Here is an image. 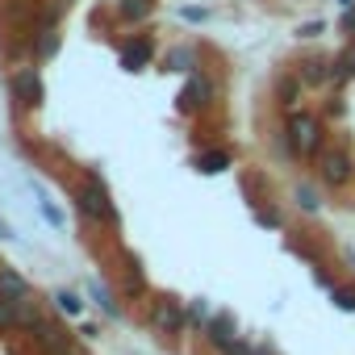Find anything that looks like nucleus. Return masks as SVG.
<instances>
[{"label": "nucleus", "instance_id": "obj_5", "mask_svg": "<svg viewBox=\"0 0 355 355\" xmlns=\"http://www.w3.org/2000/svg\"><path fill=\"white\" fill-rule=\"evenodd\" d=\"M9 92L26 105V109H38L42 101H46V92H42V76H38V67H17L13 76H9Z\"/></svg>", "mask_w": 355, "mask_h": 355}, {"label": "nucleus", "instance_id": "obj_31", "mask_svg": "<svg viewBox=\"0 0 355 355\" xmlns=\"http://www.w3.org/2000/svg\"><path fill=\"white\" fill-rule=\"evenodd\" d=\"M0 239H5V243H9V239H17V234H13V226H9L5 218H0Z\"/></svg>", "mask_w": 355, "mask_h": 355}, {"label": "nucleus", "instance_id": "obj_26", "mask_svg": "<svg viewBox=\"0 0 355 355\" xmlns=\"http://www.w3.org/2000/svg\"><path fill=\"white\" fill-rule=\"evenodd\" d=\"M322 34H326V21H305V26L297 30V38H305V42H309V38H322Z\"/></svg>", "mask_w": 355, "mask_h": 355}, {"label": "nucleus", "instance_id": "obj_14", "mask_svg": "<svg viewBox=\"0 0 355 355\" xmlns=\"http://www.w3.org/2000/svg\"><path fill=\"white\" fill-rule=\"evenodd\" d=\"M0 297L9 301H30V280L17 268H0Z\"/></svg>", "mask_w": 355, "mask_h": 355}, {"label": "nucleus", "instance_id": "obj_8", "mask_svg": "<svg viewBox=\"0 0 355 355\" xmlns=\"http://www.w3.org/2000/svg\"><path fill=\"white\" fill-rule=\"evenodd\" d=\"M234 338H239V322H234V313H230V309H218V313L209 318V326H205V343L222 355Z\"/></svg>", "mask_w": 355, "mask_h": 355}, {"label": "nucleus", "instance_id": "obj_17", "mask_svg": "<svg viewBox=\"0 0 355 355\" xmlns=\"http://www.w3.org/2000/svg\"><path fill=\"white\" fill-rule=\"evenodd\" d=\"M193 163H197V171H205V175H218V171H226V167L234 163V155H230L226 146H214V150H205V155H197Z\"/></svg>", "mask_w": 355, "mask_h": 355}, {"label": "nucleus", "instance_id": "obj_22", "mask_svg": "<svg viewBox=\"0 0 355 355\" xmlns=\"http://www.w3.org/2000/svg\"><path fill=\"white\" fill-rule=\"evenodd\" d=\"M297 205H301V214H322V197H318V189L301 184V189H297Z\"/></svg>", "mask_w": 355, "mask_h": 355}, {"label": "nucleus", "instance_id": "obj_4", "mask_svg": "<svg viewBox=\"0 0 355 355\" xmlns=\"http://www.w3.org/2000/svg\"><path fill=\"white\" fill-rule=\"evenodd\" d=\"M318 175H322L326 189H347V184L355 180V159H351L347 150L330 146V150L318 155Z\"/></svg>", "mask_w": 355, "mask_h": 355}, {"label": "nucleus", "instance_id": "obj_16", "mask_svg": "<svg viewBox=\"0 0 355 355\" xmlns=\"http://www.w3.org/2000/svg\"><path fill=\"white\" fill-rule=\"evenodd\" d=\"M55 51H59V30H55V21H42L34 30V59H51Z\"/></svg>", "mask_w": 355, "mask_h": 355}, {"label": "nucleus", "instance_id": "obj_25", "mask_svg": "<svg viewBox=\"0 0 355 355\" xmlns=\"http://www.w3.org/2000/svg\"><path fill=\"white\" fill-rule=\"evenodd\" d=\"M334 80H355V46L334 59Z\"/></svg>", "mask_w": 355, "mask_h": 355}, {"label": "nucleus", "instance_id": "obj_33", "mask_svg": "<svg viewBox=\"0 0 355 355\" xmlns=\"http://www.w3.org/2000/svg\"><path fill=\"white\" fill-rule=\"evenodd\" d=\"M347 263H351V268H355V251H347Z\"/></svg>", "mask_w": 355, "mask_h": 355}, {"label": "nucleus", "instance_id": "obj_23", "mask_svg": "<svg viewBox=\"0 0 355 355\" xmlns=\"http://www.w3.org/2000/svg\"><path fill=\"white\" fill-rule=\"evenodd\" d=\"M330 301H334V309H343V313H355V284L330 288Z\"/></svg>", "mask_w": 355, "mask_h": 355}, {"label": "nucleus", "instance_id": "obj_18", "mask_svg": "<svg viewBox=\"0 0 355 355\" xmlns=\"http://www.w3.org/2000/svg\"><path fill=\"white\" fill-rule=\"evenodd\" d=\"M121 293H125V297H142V293H146L142 263H138L134 255H125V268H121Z\"/></svg>", "mask_w": 355, "mask_h": 355}, {"label": "nucleus", "instance_id": "obj_34", "mask_svg": "<svg viewBox=\"0 0 355 355\" xmlns=\"http://www.w3.org/2000/svg\"><path fill=\"white\" fill-rule=\"evenodd\" d=\"M351 5H355V0H343V9H351Z\"/></svg>", "mask_w": 355, "mask_h": 355}, {"label": "nucleus", "instance_id": "obj_28", "mask_svg": "<svg viewBox=\"0 0 355 355\" xmlns=\"http://www.w3.org/2000/svg\"><path fill=\"white\" fill-rule=\"evenodd\" d=\"M180 17L197 26V21H209V9H193V5H189V9H180Z\"/></svg>", "mask_w": 355, "mask_h": 355}, {"label": "nucleus", "instance_id": "obj_13", "mask_svg": "<svg viewBox=\"0 0 355 355\" xmlns=\"http://www.w3.org/2000/svg\"><path fill=\"white\" fill-rule=\"evenodd\" d=\"M84 293H88V297L101 305V313H105V318H121V305L113 301V293H109V284H105V280H96V276H84Z\"/></svg>", "mask_w": 355, "mask_h": 355}, {"label": "nucleus", "instance_id": "obj_15", "mask_svg": "<svg viewBox=\"0 0 355 355\" xmlns=\"http://www.w3.org/2000/svg\"><path fill=\"white\" fill-rule=\"evenodd\" d=\"M150 13H155V0H117V21H125V26L150 21Z\"/></svg>", "mask_w": 355, "mask_h": 355}, {"label": "nucleus", "instance_id": "obj_24", "mask_svg": "<svg viewBox=\"0 0 355 355\" xmlns=\"http://www.w3.org/2000/svg\"><path fill=\"white\" fill-rule=\"evenodd\" d=\"M209 318H214V313H209V305H205V301H193V305H189V330H205V326H209Z\"/></svg>", "mask_w": 355, "mask_h": 355}, {"label": "nucleus", "instance_id": "obj_35", "mask_svg": "<svg viewBox=\"0 0 355 355\" xmlns=\"http://www.w3.org/2000/svg\"><path fill=\"white\" fill-rule=\"evenodd\" d=\"M59 5H71V0H59Z\"/></svg>", "mask_w": 355, "mask_h": 355}, {"label": "nucleus", "instance_id": "obj_9", "mask_svg": "<svg viewBox=\"0 0 355 355\" xmlns=\"http://www.w3.org/2000/svg\"><path fill=\"white\" fill-rule=\"evenodd\" d=\"M117 59H121L125 71H142V67H150V59H155V42H150V38H125V42L117 46Z\"/></svg>", "mask_w": 355, "mask_h": 355}, {"label": "nucleus", "instance_id": "obj_32", "mask_svg": "<svg viewBox=\"0 0 355 355\" xmlns=\"http://www.w3.org/2000/svg\"><path fill=\"white\" fill-rule=\"evenodd\" d=\"M55 355H80V351H76V347H67V351H55Z\"/></svg>", "mask_w": 355, "mask_h": 355}, {"label": "nucleus", "instance_id": "obj_29", "mask_svg": "<svg viewBox=\"0 0 355 355\" xmlns=\"http://www.w3.org/2000/svg\"><path fill=\"white\" fill-rule=\"evenodd\" d=\"M255 218H259V226H268V230H276V226H280V214H276V209H259Z\"/></svg>", "mask_w": 355, "mask_h": 355}, {"label": "nucleus", "instance_id": "obj_21", "mask_svg": "<svg viewBox=\"0 0 355 355\" xmlns=\"http://www.w3.org/2000/svg\"><path fill=\"white\" fill-rule=\"evenodd\" d=\"M301 88H305V84H301V76H280V80H276V96H280V105H288V109H293V105H297V96H301Z\"/></svg>", "mask_w": 355, "mask_h": 355}, {"label": "nucleus", "instance_id": "obj_12", "mask_svg": "<svg viewBox=\"0 0 355 355\" xmlns=\"http://www.w3.org/2000/svg\"><path fill=\"white\" fill-rule=\"evenodd\" d=\"M197 63H201V51L197 46H171L163 55V67L167 71H180V76H197Z\"/></svg>", "mask_w": 355, "mask_h": 355}, {"label": "nucleus", "instance_id": "obj_10", "mask_svg": "<svg viewBox=\"0 0 355 355\" xmlns=\"http://www.w3.org/2000/svg\"><path fill=\"white\" fill-rule=\"evenodd\" d=\"M297 76H301L305 88H326V84H334V59H326V55H318V59H301Z\"/></svg>", "mask_w": 355, "mask_h": 355}, {"label": "nucleus", "instance_id": "obj_2", "mask_svg": "<svg viewBox=\"0 0 355 355\" xmlns=\"http://www.w3.org/2000/svg\"><path fill=\"white\" fill-rule=\"evenodd\" d=\"M284 130H288V138H293L297 159H318V155H322V117H313V113H305V109H293Z\"/></svg>", "mask_w": 355, "mask_h": 355}, {"label": "nucleus", "instance_id": "obj_19", "mask_svg": "<svg viewBox=\"0 0 355 355\" xmlns=\"http://www.w3.org/2000/svg\"><path fill=\"white\" fill-rule=\"evenodd\" d=\"M30 193H34V201H38V214H42V218H46L55 230H67V218H63V209H59V205H55V201L42 193V184H30Z\"/></svg>", "mask_w": 355, "mask_h": 355}, {"label": "nucleus", "instance_id": "obj_1", "mask_svg": "<svg viewBox=\"0 0 355 355\" xmlns=\"http://www.w3.org/2000/svg\"><path fill=\"white\" fill-rule=\"evenodd\" d=\"M76 214L84 222H96V226H117V201L96 171H88L76 189Z\"/></svg>", "mask_w": 355, "mask_h": 355}, {"label": "nucleus", "instance_id": "obj_30", "mask_svg": "<svg viewBox=\"0 0 355 355\" xmlns=\"http://www.w3.org/2000/svg\"><path fill=\"white\" fill-rule=\"evenodd\" d=\"M343 30H347V34H355V5L343 13Z\"/></svg>", "mask_w": 355, "mask_h": 355}, {"label": "nucleus", "instance_id": "obj_20", "mask_svg": "<svg viewBox=\"0 0 355 355\" xmlns=\"http://www.w3.org/2000/svg\"><path fill=\"white\" fill-rule=\"evenodd\" d=\"M51 301H55V309L67 313V318H84V305H88V301H84L80 293H71V288H55Z\"/></svg>", "mask_w": 355, "mask_h": 355}, {"label": "nucleus", "instance_id": "obj_7", "mask_svg": "<svg viewBox=\"0 0 355 355\" xmlns=\"http://www.w3.org/2000/svg\"><path fill=\"white\" fill-rule=\"evenodd\" d=\"M26 334L42 347V355H55V351H67V347H71L67 330H63L59 322H51V318H34V322L26 326Z\"/></svg>", "mask_w": 355, "mask_h": 355}, {"label": "nucleus", "instance_id": "obj_3", "mask_svg": "<svg viewBox=\"0 0 355 355\" xmlns=\"http://www.w3.org/2000/svg\"><path fill=\"white\" fill-rule=\"evenodd\" d=\"M146 326H150L155 334H167V338L184 334V330H189V305L175 301V297H159V301H150V309H146Z\"/></svg>", "mask_w": 355, "mask_h": 355}, {"label": "nucleus", "instance_id": "obj_11", "mask_svg": "<svg viewBox=\"0 0 355 355\" xmlns=\"http://www.w3.org/2000/svg\"><path fill=\"white\" fill-rule=\"evenodd\" d=\"M38 313L30 309V301H9L0 297V330H26Z\"/></svg>", "mask_w": 355, "mask_h": 355}, {"label": "nucleus", "instance_id": "obj_6", "mask_svg": "<svg viewBox=\"0 0 355 355\" xmlns=\"http://www.w3.org/2000/svg\"><path fill=\"white\" fill-rule=\"evenodd\" d=\"M214 96H218V88L197 71V76H189V84H184L180 101H175V109H180V113H205L214 105Z\"/></svg>", "mask_w": 355, "mask_h": 355}, {"label": "nucleus", "instance_id": "obj_27", "mask_svg": "<svg viewBox=\"0 0 355 355\" xmlns=\"http://www.w3.org/2000/svg\"><path fill=\"white\" fill-rule=\"evenodd\" d=\"M222 355H255V347H251L247 338H234V343H230V347H226Z\"/></svg>", "mask_w": 355, "mask_h": 355}]
</instances>
